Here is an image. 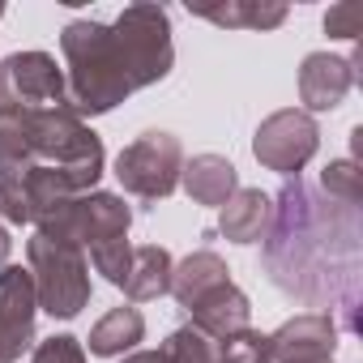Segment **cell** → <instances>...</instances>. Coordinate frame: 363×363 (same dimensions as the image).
I'll use <instances>...</instances> for the list:
<instances>
[{
    "label": "cell",
    "mask_w": 363,
    "mask_h": 363,
    "mask_svg": "<svg viewBox=\"0 0 363 363\" xmlns=\"http://www.w3.org/2000/svg\"><path fill=\"white\" fill-rule=\"evenodd\" d=\"M359 210L325 197L303 175H291L274 197L261 265L269 282L308 303L325 308L337 329H359Z\"/></svg>",
    "instance_id": "6da1fadb"
},
{
    "label": "cell",
    "mask_w": 363,
    "mask_h": 363,
    "mask_svg": "<svg viewBox=\"0 0 363 363\" xmlns=\"http://www.w3.org/2000/svg\"><path fill=\"white\" fill-rule=\"evenodd\" d=\"M60 52L69 65V107L82 120L107 116L128 94L171 73V13L162 5H128L116 22L77 18L60 30Z\"/></svg>",
    "instance_id": "7a4b0ae2"
},
{
    "label": "cell",
    "mask_w": 363,
    "mask_h": 363,
    "mask_svg": "<svg viewBox=\"0 0 363 363\" xmlns=\"http://www.w3.org/2000/svg\"><path fill=\"white\" fill-rule=\"evenodd\" d=\"M103 137L69 107H5L0 103V179L22 175L30 167H60L90 175L99 184L103 175Z\"/></svg>",
    "instance_id": "3957f363"
},
{
    "label": "cell",
    "mask_w": 363,
    "mask_h": 363,
    "mask_svg": "<svg viewBox=\"0 0 363 363\" xmlns=\"http://www.w3.org/2000/svg\"><path fill=\"white\" fill-rule=\"evenodd\" d=\"M35 235H48L56 244H73V248H94L103 240L128 235L133 227V210L124 206V197L116 193H82V197H60L52 206H43L35 214Z\"/></svg>",
    "instance_id": "277c9868"
},
{
    "label": "cell",
    "mask_w": 363,
    "mask_h": 363,
    "mask_svg": "<svg viewBox=\"0 0 363 363\" xmlns=\"http://www.w3.org/2000/svg\"><path fill=\"white\" fill-rule=\"evenodd\" d=\"M30 257V278H35V299L48 316L56 320H73L86 303H90V265L86 252L73 244H56L48 235H35L26 244Z\"/></svg>",
    "instance_id": "5b68a950"
},
{
    "label": "cell",
    "mask_w": 363,
    "mask_h": 363,
    "mask_svg": "<svg viewBox=\"0 0 363 363\" xmlns=\"http://www.w3.org/2000/svg\"><path fill=\"white\" fill-rule=\"evenodd\" d=\"M179 171H184V145L179 137L150 128L137 141H128L116 158V179L120 189L141 197V201H162L179 189Z\"/></svg>",
    "instance_id": "8992f818"
},
{
    "label": "cell",
    "mask_w": 363,
    "mask_h": 363,
    "mask_svg": "<svg viewBox=\"0 0 363 363\" xmlns=\"http://www.w3.org/2000/svg\"><path fill=\"white\" fill-rule=\"evenodd\" d=\"M316 150H320V128H316V120H312L308 111H299V107H282V111L265 116L261 128H257V137H252L257 162H261L265 171L286 175V179L299 175V171L312 162Z\"/></svg>",
    "instance_id": "52a82bcc"
},
{
    "label": "cell",
    "mask_w": 363,
    "mask_h": 363,
    "mask_svg": "<svg viewBox=\"0 0 363 363\" xmlns=\"http://www.w3.org/2000/svg\"><path fill=\"white\" fill-rule=\"evenodd\" d=\"M0 103L5 107H60V103H69L65 73H60L56 56L13 52L9 60H0Z\"/></svg>",
    "instance_id": "ba28073f"
},
{
    "label": "cell",
    "mask_w": 363,
    "mask_h": 363,
    "mask_svg": "<svg viewBox=\"0 0 363 363\" xmlns=\"http://www.w3.org/2000/svg\"><path fill=\"white\" fill-rule=\"evenodd\" d=\"M35 278L22 265H0V363H18L35 342Z\"/></svg>",
    "instance_id": "9c48e42d"
},
{
    "label": "cell",
    "mask_w": 363,
    "mask_h": 363,
    "mask_svg": "<svg viewBox=\"0 0 363 363\" xmlns=\"http://www.w3.org/2000/svg\"><path fill=\"white\" fill-rule=\"evenodd\" d=\"M269 350L274 363H316V359H333L337 350V320L325 312H303L295 320H286L282 329L269 333Z\"/></svg>",
    "instance_id": "30bf717a"
},
{
    "label": "cell",
    "mask_w": 363,
    "mask_h": 363,
    "mask_svg": "<svg viewBox=\"0 0 363 363\" xmlns=\"http://www.w3.org/2000/svg\"><path fill=\"white\" fill-rule=\"evenodd\" d=\"M354 86V65L350 56H329V52H312L299 65V99L303 111H333L342 107V99Z\"/></svg>",
    "instance_id": "8fae6325"
},
{
    "label": "cell",
    "mask_w": 363,
    "mask_h": 363,
    "mask_svg": "<svg viewBox=\"0 0 363 363\" xmlns=\"http://www.w3.org/2000/svg\"><path fill=\"white\" fill-rule=\"evenodd\" d=\"M189 316H193V329H201L206 337L223 342V337L248 329L252 303H248V295H244L235 282H223V286H214L210 295H201V299L189 308Z\"/></svg>",
    "instance_id": "7c38bea8"
},
{
    "label": "cell",
    "mask_w": 363,
    "mask_h": 363,
    "mask_svg": "<svg viewBox=\"0 0 363 363\" xmlns=\"http://www.w3.org/2000/svg\"><path fill=\"white\" fill-rule=\"evenodd\" d=\"M179 184H184V193L197 206H218L223 210L240 189V171L223 154H197V158L184 162V171H179Z\"/></svg>",
    "instance_id": "4fadbf2b"
},
{
    "label": "cell",
    "mask_w": 363,
    "mask_h": 363,
    "mask_svg": "<svg viewBox=\"0 0 363 363\" xmlns=\"http://www.w3.org/2000/svg\"><path fill=\"white\" fill-rule=\"evenodd\" d=\"M269 214H274V197L261 189H235V197L218 210V231L231 244H257L269 231Z\"/></svg>",
    "instance_id": "5bb4252c"
},
{
    "label": "cell",
    "mask_w": 363,
    "mask_h": 363,
    "mask_svg": "<svg viewBox=\"0 0 363 363\" xmlns=\"http://www.w3.org/2000/svg\"><path fill=\"white\" fill-rule=\"evenodd\" d=\"M223 282H231V269H227V261H223L218 252H210V248L184 257V261L171 269V295L179 299V308H193L201 295H210V291L223 286Z\"/></svg>",
    "instance_id": "9a60e30c"
},
{
    "label": "cell",
    "mask_w": 363,
    "mask_h": 363,
    "mask_svg": "<svg viewBox=\"0 0 363 363\" xmlns=\"http://www.w3.org/2000/svg\"><path fill=\"white\" fill-rule=\"evenodd\" d=\"M171 269H175V261H171V252H167V248H158V244L133 248L128 278H124V286H120V291H124L133 303H150V299H158V295H167V291H171Z\"/></svg>",
    "instance_id": "2e32d148"
},
{
    "label": "cell",
    "mask_w": 363,
    "mask_h": 363,
    "mask_svg": "<svg viewBox=\"0 0 363 363\" xmlns=\"http://www.w3.org/2000/svg\"><path fill=\"white\" fill-rule=\"evenodd\" d=\"M145 337V316L137 308H111L94 329H90V354L99 359H116L124 350H137V342Z\"/></svg>",
    "instance_id": "e0dca14e"
},
{
    "label": "cell",
    "mask_w": 363,
    "mask_h": 363,
    "mask_svg": "<svg viewBox=\"0 0 363 363\" xmlns=\"http://www.w3.org/2000/svg\"><path fill=\"white\" fill-rule=\"evenodd\" d=\"M197 18L214 22V26H248V30H269L286 22V5H248V0H235V5H218V9H197Z\"/></svg>",
    "instance_id": "ac0fdd59"
},
{
    "label": "cell",
    "mask_w": 363,
    "mask_h": 363,
    "mask_svg": "<svg viewBox=\"0 0 363 363\" xmlns=\"http://www.w3.org/2000/svg\"><path fill=\"white\" fill-rule=\"evenodd\" d=\"M316 189H320L325 197H333V201L359 210V201H363V171H359L354 158H333V162L320 171V184H316Z\"/></svg>",
    "instance_id": "d6986e66"
},
{
    "label": "cell",
    "mask_w": 363,
    "mask_h": 363,
    "mask_svg": "<svg viewBox=\"0 0 363 363\" xmlns=\"http://www.w3.org/2000/svg\"><path fill=\"white\" fill-rule=\"evenodd\" d=\"M162 354H167V363H218V342L206 337V333L193 329V325H179V329L167 337Z\"/></svg>",
    "instance_id": "ffe728a7"
},
{
    "label": "cell",
    "mask_w": 363,
    "mask_h": 363,
    "mask_svg": "<svg viewBox=\"0 0 363 363\" xmlns=\"http://www.w3.org/2000/svg\"><path fill=\"white\" fill-rule=\"evenodd\" d=\"M218 363H274V350H269V333H257V329H240L231 337L218 342Z\"/></svg>",
    "instance_id": "44dd1931"
},
{
    "label": "cell",
    "mask_w": 363,
    "mask_h": 363,
    "mask_svg": "<svg viewBox=\"0 0 363 363\" xmlns=\"http://www.w3.org/2000/svg\"><path fill=\"white\" fill-rule=\"evenodd\" d=\"M90 261H94V269H99L111 286H124V278H128V261H133V244H128V235H116V240L94 244V248H90Z\"/></svg>",
    "instance_id": "7402d4cb"
},
{
    "label": "cell",
    "mask_w": 363,
    "mask_h": 363,
    "mask_svg": "<svg viewBox=\"0 0 363 363\" xmlns=\"http://www.w3.org/2000/svg\"><path fill=\"white\" fill-rule=\"evenodd\" d=\"M30 363H86V346L73 333H56V337H48V342L35 346Z\"/></svg>",
    "instance_id": "603a6c76"
},
{
    "label": "cell",
    "mask_w": 363,
    "mask_h": 363,
    "mask_svg": "<svg viewBox=\"0 0 363 363\" xmlns=\"http://www.w3.org/2000/svg\"><path fill=\"white\" fill-rule=\"evenodd\" d=\"M359 26H363V9L359 5H333L325 13V30L333 39H359Z\"/></svg>",
    "instance_id": "cb8c5ba5"
},
{
    "label": "cell",
    "mask_w": 363,
    "mask_h": 363,
    "mask_svg": "<svg viewBox=\"0 0 363 363\" xmlns=\"http://www.w3.org/2000/svg\"><path fill=\"white\" fill-rule=\"evenodd\" d=\"M124 363H167V354L162 350H133Z\"/></svg>",
    "instance_id": "d4e9b609"
},
{
    "label": "cell",
    "mask_w": 363,
    "mask_h": 363,
    "mask_svg": "<svg viewBox=\"0 0 363 363\" xmlns=\"http://www.w3.org/2000/svg\"><path fill=\"white\" fill-rule=\"evenodd\" d=\"M9 252H13V240H9V231H5V223H0V265L9 261Z\"/></svg>",
    "instance_id": "484cf974"
},
{
    "label": "cell",
    "mask_w": 363,
    "mask_h": 363,
    "mask_svg": "<svg viewBox=\"0 0 363 363\" xmlns=\"http://www.w3.org/2000/svg\"><path fill=\"white\" fill-rule=\"evenodd\" d=\"M316 363H333V359H316Z\"/></svg>",
    "instance_id": "4316f807"
},
{
    "label": "cell",
    "mask_w": 363,
    "mask_h": 363,
    "mask_svg": "<svg viewBox=\"0 0 363 363\" xmlns=\"http://www.w3.org/2000/svg\"><path fill=\"white\" fill-rule=\"evenodd\" d=\"M0 18H5V5H0Z\"/></svg>",
    "instance_id": "83f0119b"
}]
</instances>
